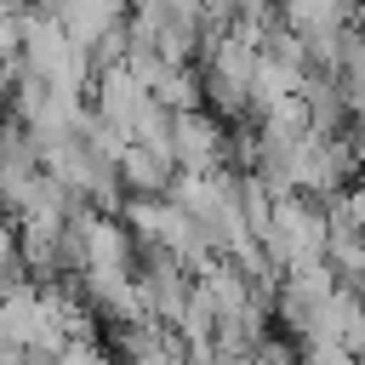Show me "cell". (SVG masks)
I'll list each match as a JSON object with an SVG mask.
<instances>
[{
  "mask_svg": "<svg viewBox=\"0 0 365 365\" xmlns=\"http://www.w3.org/2000/svg\"><path fill=\"white\" fill-rule=\"evenodd\" d=\"M57 23H63V34H68L80 51H91V46H103L114 29H125V11H120L114 0H68V6H57Z\"/></svg>",
  "mask_w": 365,
  "mask_h": 365,
  "instance_id": "cell-1",
  "label": "cell"
},
{
  "mask_svg": "<svg viewBox=\"0 0 365 365\" xmlns=\"http://www.w3.org/2000/svg\"><path fill=\"white\" fill-rule=\"evenodd\" d=\"M91 103H97V114H103L114 131H125V137H131V131H137V120H143V108H148L154 97H148V91L120 68V74H103V80H97Z\"/></svg>",
  "mask_w": 365,
  "mask_h": 365,
  "instance_id": "cell-2",
  "label": "cell"
}]
</instances>
